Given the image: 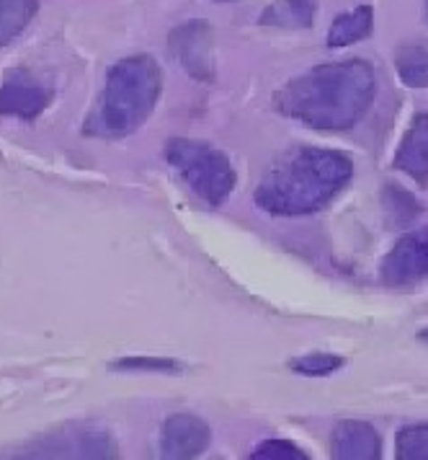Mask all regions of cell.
<instances>
[{
    "label": "cell",
    "instance_id": "obj_1",
    "mask_svg": "<svg viewBox=\"0 0 428 460\" xmlns=\"http://www.w3.org/2000/svg\"><path fill=\"white\" fill-rule=\"evenodd\" d=\"M377 78L364 60L318 65L276 93V109L315 129H348L371 106Z\"/></svg>",
    "mask_w": 428,
    "mask_h": 460
},
{
    "label": "cell",
    "instance_id": "obj_2",
    "mask_svg": "<svg viewBox=\"0 0 428 460\" xmlns=\"http://www.w3.org/2000/svg\"><path fill=\"white\" fill-rule=\"evenodd\" d=\"M351 173V158L338 150L294 147L266 173L256 189V202L282 217L312 215L344 191Z\"/></svg>",
    "mask_w": 428,
    "mask_h": 460
},
{
    "label": "cell",
    "instance_id": "obj_3",
    "mask_svg": "<svg viewBox=\"0 0 428 460\" xmlns=\"http://www.w3.org/2000/svg\"><path fill=\"white\" fill-rule=\"evenodd\" d=\"M163 91V75L150 55L124 58L109 67L96 109L85 122V135L117 140L150 119Z\"/></svg>",
    "mask_w": 428,
    "mask_h": 460
},
{
    "label": "cell",
    "instance_id": "obj_4",
    "mask_svg": "<svg viewBox=\"0 0 428 460\" xmlns=\"http://www.w3.org/2000/svg\"><path fill=\"white\" fill-rule=\"evenodd\" d=\"M165 161L179 171L184 184L209 208H220L235 189V168L223 150L202 140L176 137L165 146Z\"/></svg>",
    "mask_w": 428,
    "mask_h": 460
},
{
    "label": "cell",
    "instance_id": "obj_5",
    "mask_svg": "<svg viewBox=\"0 0 428 460\" xmlns=\"http://www.w3.org/2000/svg\"><path fill=\"white\" fill-rule=\"evenodd\" d=\"M19 458H117V445L101 427L75 424L70 429L41 435L29 447L21 450Z\"/></svg>",
    "mask_w": 428,
    "mask_h": 460
},
{
    "label": "cell",
    "instance_id": "obj_6",
    "mask_svg": "<svg viewBox=\"0 0 428 460\" xmlns=\"http://www.w3.org/2000/svg\"><path fill=\"white\" fill-rule=\"evenodd\" d=\"M382 282L389 288H415L428 282V226L410 230L382 259Z\"/></svg>",
    "mask_w": 428,
    "mask_h": 460
},
{
    "label": "cell",
    "instance_id": "obj_7",
    "mask_svg": "<svg viewBox=\"0 0 428 460\" xmlns=\"http://www.w3.org/2000/svg\"><path fill=\"white\" fill-rule=\"evenodd\" d=\"M52 102V91L37 81L29 70L16 67L5 73L0 85V117H13L21 122H34Z\"/></svg>",
    "mask_w": 428,
    "mask_h": 460
},
{
    "label": "cell",
    "instance_id": "obj_8",
    "mask_svg": "<svg viewBox=\"0 0 428 460\" xmlns=\"http://www.w3.org/2000/svg\"><path fill=\"white\" fill-rule=\"evenodd\" d=\"M170 49L191 78L205 81V84L214 81V73H217L214 42H212V29L205 22L181 23L170 34Z\"/></svg>",
    "mask_w": 428,
    "mask_h": 460
},
{
    "label": "cell",
    "instance_id": "obj_9",
    "mask_svg": "<svg viewBox=\"0 0 428 460\" xmlns=\"http://www.w3.org/2000/svg\"><path fill=\"white\" fill-rule=\"evenodd\" d=\"M212 432L205 419L194 414H176L165 419L163 432H161V453L168 460L199 458L209 447Z\"/></svg>",
    "mask_w": 428,
    "mask_h": 460
},
{
    "label": "cell",
    "instance_id": "obj_10",
    "mask_svg": "<svg viewBox=\"0 0 428 460\" xmlns=\"http://www.w3.org/2000/svg\"><path fill=\"white\" fill-rule=\"evenodd\" d=\"M330 456L336 460H377L382 456V439L364 421H341L330 438Z\"/></svg>",
    "mask_w": 428,
    "mask_h": 460
},
{
    "label": "cell",
    "instance_id": "obj_11",
    "mask_svg": "<svg viewBox=\"0 0 428 460\" xmlns=\"http://www.w3.org/2000/svg\"><path fill=\"white\" fill-rule=\"evenodd\" d=\"M395 168L413 181L428 184V114H415L395 153Z\"/></svg>",
    "mask_w": 428,
    "mask_h": 460
},
{
    "label": "cell",
    "instance_id": "obj_12",
    "mask_svg": "<svg viewBox=\"0 0 428 460\" xmlns=\"http://www.w3.org/2000/svg\"><path fill=\"white\" fill-rule=\"evenodd\" d=\"M374 29V11L369 5H359L348 13H341L330 31H328V47L333 49H341V47H348V44L362 42L367 40Z\"/></svg>",
    "mask_w": 428,
    "mask_h": 460
},
{
    "label": "cell",
    "instance_id": "obj_13",
    "mask_svg": "<svg viewBox=\"0 0 428 460\" xmlns=\"http://www.w3.org/2000/svg\"><path fill=\"white\" fill-rule=\"evenodd\" d=\"M318 0H276L261 13L258 22L276 29H310L315 22Z\"/></svg>",
    "mask_w": 428,
    "mask_h": 460
},
{
    "label": "cell",
    "instance_id": "obj_14",
    "mask_svg": "<svg viewBox=\"0 0 428 460\" xmlns=\"http://www.w3.org/2000/svg\"><path fill=\"white\" fill-rule=\"evenodd\" d=\"M400 81L410 88H428V42L403 44L395 55Z\"/></svg>",
    "mask_w": 428,
    "mask_h": 460
},
{
    "label": "cell",
    "instance_id": "obj_15",
    "mask_svg": "<svg viewBox=\"0 0 428 460\" xmlns=\"http://www.w3.org/2000/svg\"><path fill=\"white\" fill-rule=\"evenodd\" d=\"M39 11L37 0H0V47L11 44L23 34Z\"/></svg>",
    "mask_w": 428,
    "mask_h": 460
},
{
    "label": "cell",
    "instance_id": "obj_16",
    "mask_svg": "<svg viewBox=\"0 0 428 460\" xmlns=\"http://www.w3.org/2000/svg\"><path fill=\"white\" fill-rule=\"evenodd\" d=\"M382 205H385V217H388L389 228H403V226H410L415 217H418V202L413 199V194L406 191V189L395 187V184H388L385 191H382Z\"/></svg>",
    "mask_w": 428,
    "mask_h": 460
},
{
    "label": "cell",
    "instance_id": "obj_17",
    "mask_svg": "<svg viewBox=\"0 0 428 460\" xmlns=\"http://www.w3.org/2000/svg\"><path fill=\"white\" fill-rule=\"evenodd\" d=\"M289 367H292V373H297V376L323 377L330 376V373H336V370H341V367H344V357L330 355V352H312V355L292 359Z\"/></svg>",
    "mask_w": 428,
    "mask_h": 460
},
{
    "label": "cell",
    "instance_id": "obj_18",
    "mask_svg": "<svg viewBox=\"0 0 428 460\" xmlns=\"http://www.w3.org/2000/svg\"><path fill=\"white\" fill-rule=\"evenodd\" d=\"M397 458L428 460V424H413L397 435Z\"/></svg>",
    "mask_w": 428,
    "mask_h": 460
},
{
    "label": "cell",
    "instance_id": "obj_19",
    "mask_svg": "<svg viewBox=\"0 0 428 460\" xmlns=\"http://www.w3.org/2000/svg\"><path fill=\"white\" fill-rule=\"evenodd\" d=\"M117 370H140V373H179V362L163 357H124L114 362Z\"/></svg>",
    "mask_w": 428,
    "mask_h": 460
},
{
    "label": "cell",
    "instance_id": "obj_20",
    "mask_svg": "<svg viewBox=\"0 0 428 460\" xmlns=\"http://www.w3.org/2000/svg\"><path fill=\"white\" fill-rule=\"evenodd\" d=\"M256 460H305V450H300L297 445L286 442V439H266L256 447L253 453Z\"/></svg>",
    "mask_w": 428,
    "mask_h": 460
},
{
    "label": "cell",
    "instance_id": "obj_21",
    "mask_svg": "<svg viewBox=\"0 0 428 460\" xmlns=\"http://www.w3.org/2000/svg\"><path fill=\"white\" fill-rule=\"evenodd\" d=\"M220 3H232V0H220Z\"/></svg>",
    "mask_w": 428,
    "mask_h": 460
},
{
    "label": "cell",
    "instance_id": "obj_22",
    "mask_svg": "<svg viewBox=\"0 0 428 460\" xmlns=\"http://www.w3.org/2000/svg\"><path fill=\"white\" fill-rule=\"evenodd\" d=\"M426 16H428V0H426Z\"/></svg>",
    "mask_w": 428,
    "mask_h": 460
}]
</instances>
